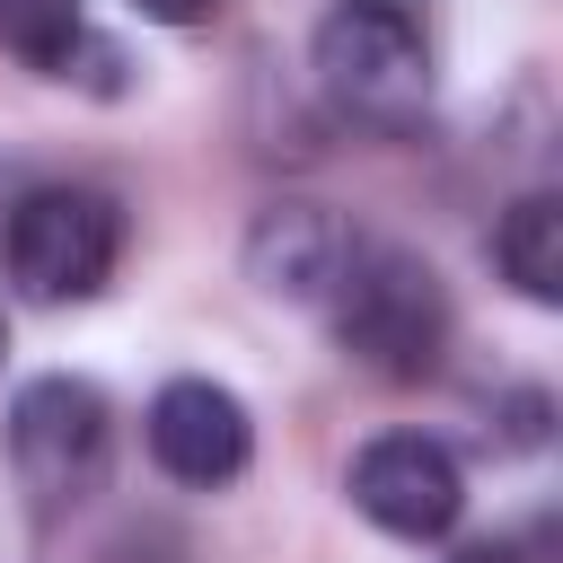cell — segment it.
I'll return each instance as SVG.
<instances>
[{"label": "cell", "mask_w": 563, "mask_h": 563, "mask_svg": "<svg viewBox=\"0 0 563 563\" xmlns=\"http://www.w3.org/2000/svg\"><path fill=\"white\" fill-rule=\"evenodd\" d=\"M308 70H317L325 106L361 132H413L431 114V88H440L431 26L413 0H334L317 18Z\"/></svg>", "instance_id": "1"}, {"label": "cell", "mask_w": 563, "mask_h": 563, "mask_svg": "<svg viewBox=\"0 0 563 563\" xmlns=\"http://www.w3.org/2000/svg\"><path fill=\"white\" fill-rule=\"evenodd\" d=\"M325 317H334V343L343 361H361L369 378L387 387H422L440 361H449V290L440 273L413 255V246H369L343 264V282L325 290Z\"/></svg>", "instance_id": "2"}, {"label": "cell", "mask_w": 563, "mask_h": 563, "mask_svg": "<svg viewBox=\"0 0 563 563\" xmlns=\"http://www.w3.org/2000/svg\"><path fill=\"white\" fill-rule=\"evenodd\" d=\"M123 264V202L97 185H35L0 220V273L35 308H79Z\"/></svg>", "instance_id": "3"}, {"label": "cell", "mask_w": 563, "mask_h": 563, "mask_svg": "<svg viewBox=\"0 0 563 563\" xmlns=\"http://www.w3.org/2000/svg\"><path fill=\"white\" fill-rule=\"evenodd\" d=\"M9 466L35 493V510H70L106 484L114 466V405L97 378L44 369L9 396Z\"/></svg>", "instance_id": "4"}, {"label": "cell", "mask_w": 563, "mask_h": 563, "mask_svg": "<svg viewBox=\"0 0 563 563\" xmlns=\"http://www.w3.org/2000/svg\"><path fill=\"white\" fill-rule=\"evenodd\" d=\"M343 493H352V510H361L369 528H387V537H405V545H431V537H449V528L466 519V466H457L449 440H431V431H378V440L352 457Z\"/></svg>", "instance_id": "5"}, {"label": "cell", "mask_w": 563, "mask_h": 563, "mask_svg": "<svg viewBox=\"0 0 563 563\" xmlns=\"http://www.w3.org/2000/svg\"><path fill=\"white\" fill-rule=\"evenodd\" d=\"M141 440H150L158 475H176V484H194V493L238 484L246 457H255V422H246V405H238L220 378H167V387L150 396V413H141Z\"/></svg>", "instance_id": "6"}, {"label": "cell", "mask_w": 563, "mask_h": 563, "mask_svg": "<svg viewBox=\"0 0 563 563\" xmlns=\"http://www.w3.org/2000/svg\"><path fill=\"white\" fill-rule=\"evenodd\" d=\"M246 282L264 290V299H290V308H325V290L343 282V264L361 255V238H352V220L334 211V202H299V194H282V202H264L255 220H246Z\"/></svg>", "instance_id": "7"}, {"label": "cell", "mask_w": 563, "mask_h": 563, "mask_svg": "<svg viewBox=\"0 0 563 563\" xmlns=\"http://www.w3.org/2000/svg\"><path fill=\"white\" fill-rule=\"evenodd\" d=\"M493 273H501L528 308H563V194L528 185V194L493 220Z\"/></svg>", "instance_id": "8"}, {"label": "cell", "mask_w": 563, "mask_h": 563, "mask_svg": "<svg viewBox=\"0 0 563 563\" xmlns=\"http://www.w3.org/2000/svg\"><path fill=\"white\" fill-rule=\"evenodd\" d=\"M79 44H88V9L79 0H0V53L9 62L44 70V79H70Z\"/></svg>", "instance_id": "9"}, {"label": "cell", "mask_w": 563, "mask_h": 563, "mask_svg": "<svg viewBox=\"0 0 563 563\" xmlns=\"http://www.w3.org/2000/svg\"><path fill=\"white\" fill-rule=\"evenodd\" d=\"M132 9H141L150 26H202V18L220 9V0H132Z\"/></svg>", "instance_id": "10"}, {"label": "cell", "mask_w": 563, "mask_h": 563, "mask_svg": "<svg viewBox=\"0 0 563 563\" xmlns=\"http://www.w3.org/2000/svg\"><path fill=\"white\" fill-rule=\"evenodd\" d=\"M449 563H528V545H510V537H475V545H457Z\"/></svg>", "instance_id": "11"}, {"label": "cell", "mask_w": 563, "mask_h": 563, "mask_svg": "<svg viewBox=\"0 0 563 563\" xmlns=\"http://www.w3.org/2000/svg\"><path fill=\"white\" fill-rule=\"evenodd\" d=\"M0 352H9V317H0Z\"/></svg>", "instance_id": "12"}]
</instances>
